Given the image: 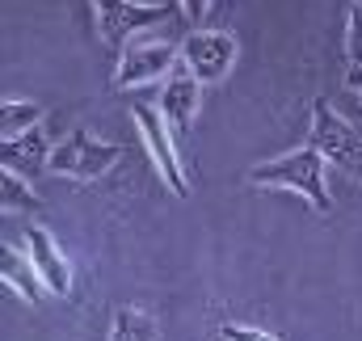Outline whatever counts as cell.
<instances>
[{
    "label": "cell",
    "instance_id": "15",
    "mask_svg": "<svg viewBox=\"0 0 362 341\" xmlns=\"http://www.w3.org/2000/svg\"><path fill=\"white\" fill-rule=\"evenodd\" d=\"M346 55H350V68H362V4L350 8V25H346Z\"/></svg>",
    "mask_w": 362,
    "mask_h": 341
},
{
    "label": "cell",
    "instance_id": "8",
    "mask_svg": "<svg viewBox=\"0 0 362 341\" xmlns=\"http://www.w3.org/2000/svg\"><path fill=\"white\" fill-rule=\"evenodd\" d=\"M160 114H165V122H169V131H173V139L185 144L189 139V131H194V118H198V105H202V85L185 72V64H181L177 72L165 81L160 88Z\"/></svg>",
    "mask_w": 362,
    "mask_h": 341
},
{
    "label": "cell",
    "instance_id": "3",
    "mask_svg": "<svg viewBox=\"0 0 362 341\" xmlns=\"http://www.w3.org/2000/svg\"><path fill=\"white\" fill-rule=\"evenodd\" d=\"M118 161H122V144L93 139L89 131H72L68 139L55 144V152H51V173L72 177V181H97L101 173H110Z\"/></svg>",
    "mask_w": 362,
    "mask_h": 341
},
{
    "label": "cell",
    "instance_id": "16",
    "mask_svg": "<svg viewBox=\"0 0 362 341\" xmlns=\"http://www.w3.org/2000/svg\"><path fill=\"white\" fill-rule=\"evenodd\" d=\"M219 337L223 341H278V337H270V333H262V329H249V325H223Z\"/></svg>",
    "mask_w": 362,
    "mask_h": 341
},
{
    "label": "cell",
    "instance_id": "6",
    "mask_svg": "<svg viewBox=\"0 0 362 341\" xmlns=\"http://www.w3.org/2000/svg\"><path fill=\"white\" fill-rule=\"evenodd\" d=\"M181 64L198 85H215L236 64V38L223 30H194L181 47Z\"/></svg>",
    "mask_w": 362,
    "mask_h": 341
},
{
    "label": "cell",
    "instance_id": "2",
    "mask_svg": "<svg viewBox=\"0 0 362 341\" xmlns=\"http://www.w3.org/2000/svg\"><path fill=\"white\" fill-rule=\"evenodd\" d=\"M308 148H316L329 165L362 177V131H354L341 114H333V105L320 97L312 105V131H308Z\"/></svg>",
    "mask_w": 362,
    "mask_h": 341
},
{
    "label": "cell",
    "instance_id": "12",
    "mask_svg": "<svg viewBox=\"0 0 362 341\" xmlns=\"http://www.w3.org/2000/svg\"><path fill=\"white\" fill-rule=\"evenodd\" d=\"M110 341H156V320L144 308H118L114 325H110Z\"/></svg>",
    "mask_w": 362,
    "mask_h": 341
},
{
    "label": "cell",
    "instance_id": "7",
    "mask_svg": "<svg viewBox=\"0 0 362 341\" xmlns=\"http://www.w3.org/2000/svg\"><path fill=\"white\" fill-rule=\"evenodd\" d=\"M173 72H177V51L169 42H131V47H122L114 85L118 88L152 85V81H169Z\"/></svg>",
    "mask_w": 362,
    "mask_h": 341
},
{
    "label": "cell",
    "instance_id": "5",
    "mask_svg": "<svg viewBox=\"0 0 362 341\" xmlns=\"http://www.w3.org/2000/svg\"><path fill=\"white\" fill-rule=\"evenodd\" d=\"M93 4V21L105 47H122L127 38L160 25L169 17L165 4H131V0H89Z\"/></svg>",
    "mask_w": 362,
    "mask_h": 341
},
{
    "label": "cell",
    "instance_id": "10",
    "mask_svg": "<svg viewBox=\"0 0 362 341\" xmlns=\"http://www.w3.org/2000/svg\"><path fill=\"white\" fill-rule=\"evenodd\" d=\"M51 144L42 139V131H30V135H17V139H0V165L4 173H17V177H38L42 169H51Z\"/></svg>",
    "mask_w": 362,
    "mask_h": 341
},
{
    "label": "cell",
    "instance_id": "13",
    "mask_svg": "<svg viewBox=\"0 0 362 341\" xmlns=\"http://www.w3.org/2000/svg\"><path fill=\"white\" fill-rule=\"evenodd\" d=\"M38 122H42V105H34V101H4V110H0V139L30 135V131H38Z\"/></svg>",
    "mask_w": 362,
    "mask_h": 341
},
{
    "label": "cell",
    "instance_id": "17",
    "mask_svg": "<svg viewBox=\"0 0 362 341\" xmlns=\"http://www.w3.org/2000/svg\"><path fill=\"white\" fill-rule=\"evenodd\" d=\"M206 4H211V0H181V13H185V21H189V25H198V21L206 17Z\"/></svg>",
    "mask_w": 362,
    "mask_h": 341
},
{
    "label": "cell",
    "instance_id": "1",
    "mask_svg": "<svg viewBox=\"0 0 362 341\" xmlns=\"http://www.w3.org/2000/svg\"><path fill=\"white\" fill-rule=\"evenodd\" d=\"M325 156L316 148H295L286 156H274L253 165L249 181L253 185H282V190H295L303 194L316 211H333V194H329V173H325Z\"/></svg>",
    "mask_w": 362,
    "mask_h": 341
},
{
    "label": "cell",
    "instance_id": "4",
    "mask_svg": "<svg viewBox=\"0 0 362 341\" xmlns=\"http://www.w3.org/2000/svg\"><path fill=\"white\" fill-rule=\"evenodd\" d=\"M131 118H135V127H139V135H144V148H148L152 165H156V173H160V181H165L177 198H185V194H189V177H185V169H181L177 139H173V131H169L160 105H135Z\"/></svg>",
    "mask_w": 362,
    "mask_h": 341
},
{
    "label": "cell",
    "instance_id": "11",
    "mask_svg": "<svg viewBox=\"0 0 362 341\" xmlns=\"http://www.w3.org/2000/svg\"><path fill=\"white\" fill-rule=\"evenodd\" d=\"M0 278H4V287L8 291H17L25 304H38L42 299V278H38V270H34V261L30 253H17V249H4L0 253Z\"/></svg>",
    "mask_w": 362,
    "mask_h": 341
},
{
    "label": "cell",
    "instance_id": "19",
    "mask_svg": "<svg viewBox=\"0 0 362 341\" xmlns=\"http://www.w3.org/2000/svg\"><path fill=\"white\" fill-rule=\"evenodd\" d=\"M354 4H362V0H354Z\"/></svg>",
    "mask_w": 362,
    "mask_h": 341
},
{
    "label": "cell",
    "instance_id": "18",
    "mask_svg": "<svg viewBox=\"0 0 362 341\" xmlns=\"http://www.w3.org/2000/svg\"><path fill=\"white\" fill-rule=\"evenodd\" d=\"M350 88L362 97V68H350Z\"/></svg>",
    "mask_w": 362,
    "mask_h": 341
},
{
    "label": "cell",
    "instance_id": "9",
    "mask_svg": "<svg viewBox=\"0 0 362 341\" xmlns=\"http://www.w3.org/2000/svg\"><path fill=\"white\" fill-rule=\"evenodd\" d=\"M25 253L34 261V270H38L47 295H68V291H72V265H68L64 249L55 245V236H51L47 228H30V232H25Z\"/></svg>",
    "mask_w": 362,
    "mask_h": 341
},
{
    "label": "cell",
    "instance_id": "14",
    "mask_svg": "<svg viewBox=\"0 0 362 341\" xmlns=\"http://www.w3.org/2000/svg\"><path fill=\"white\" fill-rule=\"evenodd\" d=\"M0 207H4V211H25V207H38V194L30 190L25 177L4 173V177H0Z\"/></svg>",
    "mask_w": 362,
    "mask_h": 341
}]
</instances>
